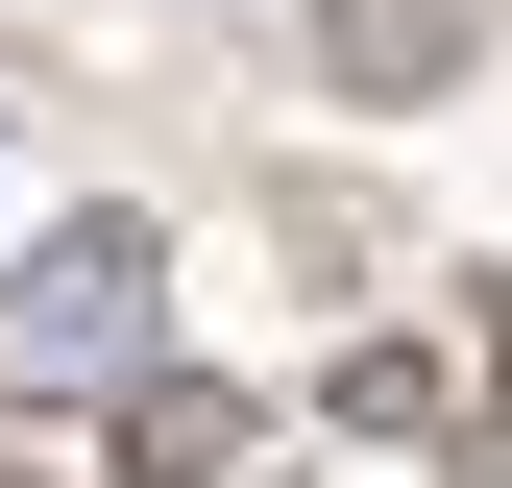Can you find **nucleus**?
Here are the masks:
<instances>
[{
	"label": "nucleus",
	"mask_w": 512,
	"mask_h": 488,
	"mask_svg": "<svg viewBox=\"0 0 512 488\" xmlns=\"http://www.w3.org/2000/svg\"><path fill=\"white\" fill-rule=\"evenodd\" d=\"M147 366H171V244L122 196H74L49 244H0V391L25 415H122Z\"/></svg>",
	"instance_id": "1"
},
{
	"label": "nucleus",
	"mask_w": 512,
	"mask_h": 488,
	"mask_svg": "<svg viewBox=\"0 0 512 488\" xmlns=\"http://www.w3.org/2000/svg\"><path fill=\"white\" fill-rule=\"evenodd\" d=\"M317 74L415 122V98H464V74H488V0H317Z\"/></svg>",
	"instance_id": "2"
},
{
	"label": "nucleus",
	"mask_w": 512,
	"mask_h": 488,
	"mask_svg": "<svg viewBox=\"0 0 512 488\" xmlns=\"http://www.w3.org/2000/svg\"><path fill=\"white\" fill-rule=\"evenodd\" d=\"M196 464H244V391L147 366V391H122V488H196Z\"/></svg>",
	"instance_id": "3"
}]
</instances>
